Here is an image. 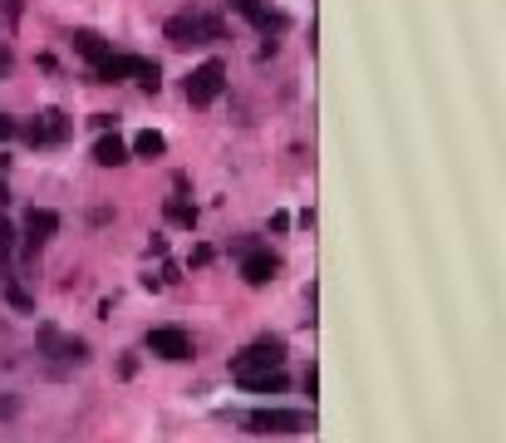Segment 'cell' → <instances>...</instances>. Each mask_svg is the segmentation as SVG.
<instances>
[{
    "label": "cell",
    "instance_id": "obj_1",
    "mask_svg": "<svg viewBox=\"0 0 506 443\" xmlns=\"http://www.w3.org/2000/svg\"><path fill=\"white\" fill-rule=\"evenodd\" d=\"M167 45L173 50H197V45H212V40H222V25H216L212 15H197V10H183V15H173L167 20Z\"/></svg>",
    "mask_w": 506,
    "mask_h": 443
},
{
    "label": "cell",
    "instance_id": "obj_2",
    "mask_svg": "<svg viewBox=\"0 0 506 443\" xmlns=\"http://www.w3.org/2000/svg\"><path fill=\"white\" fill-rule=\"evenodd\" d=\"M251 434H310L315 428V409H251L246 414Z\"/></svg>",
    "mask_w": 506,
    "mask_h": 443
},
{
    "label": "cell",
    "instance_id": "obj_3",
    "mask_svg": "<svg viewBox=\"0 0 506 443\" xmlns=\"http://www.w3.org/2000/svg\"><path fill=\"white\" fill-rule=\"evenodd\" d=\"M285 365V340L281 335H261L232 360V375H261V369H281Z\"/></svg>",
    "mask_w": 506,
    "mask_h": 443
},
{
    "label": "cell",
    "instance_id": "obj_4",
    "mask_svg": "<svg viewBox=\"0 0 506 443\" xmlns=\"http://www.w3.org/2000/svg\"><path fill=\"white\" fill-rule=\"evenodd\" d=\"M222 89H226V65H222V59H202V65L187 75V104H192V109L216 104V99H222Z\"/></svg>",
    "mask_w": 506,
    "mask_h": 443
},
{
    "label": "cell",
    "instance_id": "obj_5",
    "mask_svg": "<svg viewBox=\"0 0 506 443\" xmlns=\"http://www.w3.org/2000/svg\"><path fill=\"white\" fill-rule=\"evenodd\" d=\"M69 128H74V124H69L64 114L50 109V114H40V118H25V124H15V138H25L30 148H45V143H64Z\"/></svg>",
    "mask_w": 506,
    "mask_h": 443
},
{
    "label": "cell",
    "instance_id": "obj_6",
    "mask_svg": "<svg viewBox=\"0 0 506 443\" xmlns=\"http://www.w3.org/2000/svg\"><path fill=\"white\" fill-rule=\"evenodd\" d=\"M148 350L158 355V360L183 365V360H192V335L183 326H158V330H148Z\"/></svg>",
    "mask_w": 506,
    "mask_h": 443
},
{
    "label": "cell",
    "instance_id": "obj_7",
    "mask_svg": "<svg viewBox=\"0 0 506 443\" xmlns=\"http://www.w3.org/2000/svg\"><path fill=\"white\" fill-rule=\"evenodd\" d=\"M226 5H232L241 20H251V25H256L261 35H281L285 25H291L281 10H271V0H226Z\"/></svg>",
    "mask_w": 506,
    "mask_h": 443
},
{
    "label": "cell",
    "instance_id": "obj_8",
    "mask_svg": "<svg viewBox=\"0 0 506 443\" xmlns=\"http://www.w3.org/2000/svg\"><path fill=\"white\" fill-rule=\"evenodd\" d=\"M59 237V212H50V207H35L30 217H25V251L35 257L40 247H50Z\"/></svg>",
    "mask_w": 506,
    "mask_h": 443
},
{
    "label": "cell",
    "instance_id": "obj_9",
    "mask_svg": "<svg viewBox=\"0 0 506 443\" xmlns=\"http://www.w3.org/2000/svg\"><path fill=\"white\" fill-rule=\"evenodd\" d=\"M241 281H246V286H271L275 281L271 247H246V257H241Z\"/></svg>",
    "mask_w": 506,
    "mask_h": 443
},
{
    "label": "cell",
    "instance_id": "obj_10",
    "mask_svg": "<svg viewBox=\"0 0 506 443\" xmlns=\"http://www.w3.org/2000/svg\"><path fill=\"white\" fill-rule=\"evenodd\" d=\"M69 45H74V50H79L84 59H89L94 69H99L108 55H114V45H108L104 35H94V30H74V35H69Z\"/></svg>",
    "mask_w": 506,
    "mask_h": 443
},
{
    "label": "cell",
    "instance_id": "obj_11",
    "mask_svg": "<svg viewBox=\"0 0 506 443\" xmlns=\"http://www.w3.org/2000/svg\"><path fill=\"white\" fill-rule=\"evenodd\" d=\"M246 394H285V369H261V375H236Z\"/></svg>",
    "mask_w": 506,
    "mask_h": 443
},
{
    "label": "cell",
    "instance_id": "obj_12",
    "mask_svg": "<svg viewBox=\"0 0 506 443\" xmlns=\"http://www.w3.org/2000/svg\"><path fill=\"white\" fill-rule=\"evenodd\" d=\"M94 163L99 167H124L128 163V143L118 134H104L99 143H94Z\"/></svg>",
    "mask_w": 506,
    "mask_h": 443
},
{
    "label": "cell",
    "instance_id": "obj_13",
    "mask_svg": "<svg viewBox=\"0 0 506 443\" xmlns=\"http://www.w3.org/2000/svg\"><path fill=\"white\" fill-rule=\"evenodd\" d=\"M128 75H134L148 94H158V89H163V69L153 65V59H143V55H128Z\"/></svg>",
    "mask_w": 506,
    "mask_h": 443
},
{
    "label": "cell",
    "instance_id": "obj_14",
    "mask_svg": "<svg viewBox=\"0 0 506 443\" xmlns=\"http://www.w3.org/2000/svg\"><path fill=\"white\" fill-rule=\"evenodd\" d=\"M128 153H138V158H163V153H167V138L163 134H153V128H143V134L134 138V143H128Z\"/></svg>",
    "mask_w": 506,
    "mask_h": 443
},
{
    "label": "cell",
    "instance_id": "obj_15",
    "mask_svg": "<svg viewBox=\"0 0 506 443\" xmlns=\"http://www.w3.org/2000/svg\"><path fill=\"white\" fill-rule=\"evenodd\" d=\"M94 75H99V84H124L128 79V55H108Z\"/></svg>",
    "mask_w": 506,
    "mask_h": 443
},
{
    "label": "cell",
    "instance_id": "obj_16",
    "mask_svg": "<svg viewBox=\"0 0 506 443\" xmlns=\"http://www.w3.org/2000/svg\"><path fill=\"white\" fill-rule=\"evenodd\" d=\"M163 212H167V222H173V227H187V232L197 227V207H192V202H183V197H173Z\"/></svg>",
    "mask_w": 506,
    "mask_h": 443
},
{
    "label": "cell",
    "instance_id": "obj_17",
    "mask_svg": "<svg viewBox=\"0 0 506 443\" xmlns=\"http://www.w3.org/2000/svg\"><path fill=\"white\" fill-rule=\"evenodd\" d=\"M5 301L20 310V316H35V296L25 291V286H20L15 277H5Z\"/></svg>",
    "mask_w": 506,
    "mask_h": 443
},
{
    "label": "cell",
    "instance_id": "obj_18",
    "mask_svg": "<svg viewBox=\"0 0 506 443\" xmlns=\"http://www.w3.org/2000/svg\"><path fill=\"white\" fill-rule=\"evenodd\" d=\"M59 360H69V365H89V345L79 340V335H64V355Z\"/></svg>",
    "mask_w": 506,
    "mask_h": 443
},
{
    "label": "cell",
    "instance_id": "obj_19",
    "mask_svg": "<svg viewBox=\"0 0 506 443\" xmlns=\"http://www.w3.org/2000/svg\"><path fill=\"white\" fill-rule=\"evenodd\" d=\"M10 247H15V227L0 222V261H10Z\"/></svg>",
    "mask_w": 506,
    "mask_h": 443
},
{
    "label": "cell",
    "instance_id": "obj_20",
    "mask_svg": "<svg viewBox=\"0 0 506 443\" xmlns=\"http://www.w3.org/2000/svg\"><path fill=\"white\" fill-rule=\"evenodd\" d=\"M118 375L134 379V375H138V355H124V360H118Z\"/></svg>",
    "mask_w": 506,
    "mask_h": 443
},
{
    "label": "cell",
    "instance_id": "obj_21",
    "mask_svg": "<svg viewBox=\"0 0 506 443\" xmlns=\"http://www.w3.org/2000/svg\"><path fill=\"white\" fill-rule=\"evenodd\" d=\"M10 138H15V118L0 114V143H10Z\"/></svg>",
    "mask_w": 506,
    "mask_h": 443
},
{
    "label": "cell",
    "instance_id": "obj_22",
    "mask_svg": "<svg viewBox=\"0 0 506 443\" xmlns=\"http://www.w3.org/2000/svg\"><path fill=\"white\" fill-rule=\"evenodd\" d=\"M10 69H15V55H10L5 45H0V79H10Z\"/></svg>",
    "mask_w": 506,
    "mask_h": 443
},
{
    "label": "cell",
    "instance_id": "obj_23",
    "mask_svg": "<svg viewBox=\"0 0 506 443\" xmlns=\"http://www.w3.org/2000/svg\"><path fill=\"white\" fill-rule=\"evenodd\" d=\"M5 202H10V187H5V183H0V212H5Z\"/></svg>",
    "mask_w": 506,
    "mask_h": 443
}]
</instances>
